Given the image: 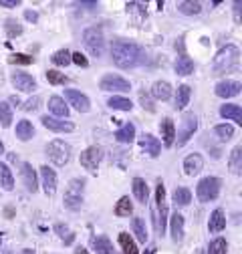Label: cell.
<instances>
[{
  "label": "cell",
  "instance_id": "obj_1",
  "mask_svg": "<svg viewBox=\"0 0 242 254\" xmlns=\"http://www.w3.org/2000/svg\"><path fill=\"white\" fill-rule=\"evenodd\" d=\"M111 59L119 69H135L145 61V53L135 43L117 39L111 43Z\"/></svg>",
  "mask_w": 242,
  "mask_h": 254
},
{
  "label": "cell",
  "instance_id": "obj_2",
  "mask_svg": "<svg viewBox=\"0 0 242 254\" xmlns=\"http://www.w3.org/2000/svg\"><path fill=\"white\" fill-rule=\"evenodd\" d=\"M238 63H240V51L236 45H226L222 47L214 61H212V71L216 75H222V73H230V71H236L238 69Z\"/></svg>",
  "mask_w": 242,
  "mask_h": 254
},
{
  "label": "cell",
  "instance_id": "obj_3",
  "mask_svg": "<svg viewBox=\"0 0 242 254\" xmlns=\"http://www.w3.org/2000/svg\"><path fill=\"white\" fill-rule=\"evenodd\" d=\"M220 186H222V182L218 180V178H212V176H208V178H202L200 182H198V186H196V196H198V200L200 202H214L218 196H220Z\"/></svg>",
  "mask_w": 242,
  "mask_h": 254
},
{
  "label": "cell",
  "instance_id": "obj_4",
  "mask_svg": "<svg viewBox=\"0 0 242 254\" xmlns=\"http://www.w3.org/2000/svg\"><path fill=\"white\" fill-rule=\"evenodd\" d=\"M47 155H49V160L59 166V168H63L69 164L71 160V145L63 139H53L49 145H47Z\"/></svg>",
  "mask_w": 242,
  "mask_h": 254
},
{
  "label": "cell",
  "instance_id": "obj_5",
  "mask_svg": "<svg viewBox=\"0 0 242 254\" xmlns=\"http://www.w3.org/2000/svg\"><path fill=\"white\" fill-rule=\"evenodd\" d=\"M83 43H85V49L89 51L91 57H103V51H105V39H103V33L99 28H87L83 33Z\"/></svg>",
  "mask_w": 242,
  "mask_h": 254
},
{
  "label": "cell",
  "instance_id": "obj_6",
  "mask_svg": "<svg viewBox=\"0 0 242 254\" xmlns=\"http://www.w3.org/2000/svg\"><path fill=\"white\" fill-rule=\"evenodd\" d=\"M198 129V117L194 113H186L184 119H182V127H180V133H178V145H186L190 141V137L196 133Z\"/></svg>",
  "mask_w": 242,
  "mask_h": 254
},
{
  "label": "cell",
  "instance_id": "obj_7",
  "mask_svg": "<svg viewBox=\"0 0 242 254\" xmlns=\"http://www.w3.org/2000/svg\"><path fill=\"white\" fill-rule=\"evenodd\" d=\"M99 87H101V91H109V93H125V91L131 89V85H129L127 79L119 77V75H111V73L101 79Z\"/></svg>",
  "mask_w": 242,
  "mask_h": 254
},
{
  "label": "cell",
  "instance_id": "obj_8",
  "mask_svg": "<svg viewBox=\"0 0 242 254\" xmlns=\"http://www.w3.org/2000/svg\"><path fill=\"white\" fill-rule=\"evenodd\" d=\"M101 157H103L101 147L91 145V147H87V149L81 153V166H83L87 172L95 174V172H97V166H99V162H101Z\"/></svg>",
  "mask_w": 242,
  "mask_h": 254
},
{
  "label": "cell",
  "instance_id": "obj_9",
  "mask_svg": "<svg viewBox=\"0 0 242 254\" xmlns=\"http://www.w3.org/2000/svg\"><path fill=\"white\" fill-rule=\"evenodd\" d=\"M65 99L69 105H73V109H77L79 113H87L91 109V103H89V97L83 95L81 91L77 89H67L65 91Z\"/></svg>",
  "mask_w": 242,
  "mask_h": 254
},
{
  "label": "cell",
  "instance_id": "obj_10",
  "mask_svg": "<svg viewBox=\"0 0 242 254\" xmlns=\"http://www.w3.org/2000/svg\"><path fill=\"white\" fill-rule=\"evenodd\" d=\"M43 125L51 131H57V133H71L75 129V123L73 121H65V119H57V117H49L45 115L43 119Z\"/></svg>",
  "mask_w": 242,
  "mask_h": 254
},
{
  "label": "cell",
  "instance_id": "obj_11",
  "mask_svg": "<svg viewBox=\"0 0 242 254\" xmlns=\"http://www.w3.org/2000/svg\"><path fill=\"white\" fill-rule=\"evenodd\" d=\"M240 89H242V85H240L238 81L226 79V81L216 83L214 93L218 95V97H222V99H230V97H236V95H240Z\"/></svg>",
  "mask_w": 242,
  "mask_h": 254
},
{
  "label": "cell",
  "instance_id": "obj_12",
  "mask_svg": "<svg viewBox=\"0 0 242 254\" xmlns=\"http://www.w3.org/2000/svg\"><path fill=\"white\" fill-rule=\"evenodd\" d=\"M41 180H43V190L47 196H55L57 192V174L55 170H51L49 166L41 168Z\"/></svg>",
  "mask_w": 242,
  "mask_h": 254
},
{
  "label": "cell",
  "instance_id": "obj_13",
  "mask_svg": "<svg viewBox=\"0 0 242 254\" xmlns=\"http://www.w3.org/2000/svg\"><path fill=\"white\" fill-rule=\"evenodd\" d=\"M10 81H12L14 89L24 91V93H30V91H35V89H37V81L30 77L28 73H14Z\"/></svg>",
  "mask_w": 242,
  "mask_h": 254
},
{
  "label": "cell",
  "instance_id": "obj_14",
  "mask_svg": "<svg viewBox=\"0 0 242 254\" xmlns=\"http://www.w3.org/2000/svg\"><path fill=\"white\" fill-rule=\"evenodd\" d=\"M20 176H22V182H24L26 190L35 194L37 190H39V182H37V172L33 170V166H30V164H22L20 166Z\"/></svg>",
  "mask_w": 242,
  "mask_h": 254
},
{
  "label": "cell",
  "instance_id": "obj_15",
  "mask_svg": "<svg viewBox=\"0 0 242 254\" xmlns=\"http://www.w3.org/2000/svg\"><path fill=\"white\" fill-rule=\"evenodd\" d=\"M49 111L57 119H67L69 117V107H67L65 99L63 97H57V95H53V97L49 99Z\"/></svg>",
  "mask_w": 242,
  "mask_h": 254
},
{
  "label": "cell",
  "instance_id": "obj_16",
  "mask_svg": "<svg viewBox=\"0 0 242 254\" xmlns=\"http://www.w3.org/2000/svg\"><path fill=\"white\" fill-rule=\"evenodd\" d=\"M139 145L145 149V153H149L151 157H158L160 155V149H162V143L158 137H154L151 133H143L139 137Z\"/></svg>",
  "mask_w": 242,
  "mask_h": 254
},
{
  "label": "cell",
  "instance_id": "obj_17",
  "mask_svg": "<svg viewBox=\"0 0 242 254\" xmlns=\"http://www.w3.org/2000/svg\"><path fill=\"white\" fill-rule=\"evenodd\" d=\"M170 230H172V240L174 242H180L184 238V216L180 212H174L172 218H170Z\"/></svg>",
  "mask_w": 242,
  "mask_h": 254
},
{
  "label": "cell",
  "instance_id": "obj_18",
  "mask_svg": "<svg viewBox=\"0 0 242 254\" xmlns=\"http://www.w3.org/2000/svg\"><path fill=\"white\" fill-rule=\"evenodd\" d=\"M226 228V218H224V212L218 208V210H214L210 214V220H208V230L212 232V234H218V232H222Z\"/></svg>",
  "mask_w": 242,
  "mask_h": 254
},
{
  "label": "cell",
  "instance_id": "obj_19",
  "mask_svg": "<svg viewBox=\"0 0 242 254\" xmlns=\"http://www.w3.org/2000/svg\"><path fill=\"white\" fill-rule=\"evenodd\" d=\"M202 168H204V160H202L200 153H192V155H188L186 160H184V172H186V176H196V174L202 172Z\"/></svg>",
  "mask_w": 242,
  "mask_h": 254
},
{
  "label": "cell",
  "instance_id": "obj_20",
  "mask_svg": "<svg viewBox=\"0 0 242 254\" xmlns=\"http://www.w3.org/2000/svg\"><path fill=\"white\" fill-rule=\"evenodd\" d=\"M174 69H176V73L180 77H188V75L194 73V61L190 57H186V55H182V57H178Z\"/></svg>",
  "mask_w": 242,
  "mask_h": 254
},
{
  "label": "cell",
  "instance_id": "obj_21",
  "mask_svg": "<svg viewBox=\"0 0 242 254\" xmlns=\"http://www.w3.org/2000/svg\"><path fill=\"white\" fill-rule=\"evenodd\" d=\"M220 115H222L224 119H232V121H236L238 125H242V109H240V105H236V103H226V105H222V107H220Z\"/></svg>",
  "mask_w": 242,
  "mask_h": 254
},
{
  "label": "cell",
  "instance_id": "obj_22",
  "mask_svg": "<svg viewBox=\"0 0 242 254\" xmlns=\"http://www.w3.org/2000/svg\"><path fill=\"white\" fill-rule=\"evenodd\" d=\"M33 135H35L33 123H30L28 119H20V121L16 123V137H18L20 141H28V139H33Z\"/></svg>",
  "mask_w": 242,
  "mask_h": 254
},
{
  "label": "cell",
  "instance_id": "obj_23",
  "mask_svg": "<svg viewBox=\"0 0 242 254\" xmlns=\"http://www.w3.org/2000/svg\"><path fill=\"white\" fill-rule=\"evenodd\" d=\"M115 139L121 141V143H131V141L135 139V125H133V123L121 125L119 129L115 131Z\"/></svg>",
  "mask_w": 242,
  "mask_h": 254
},
{
  "label": "cell",
  "instance_id": "obj_24",
  "mask_svg": "<svg viewBox=\"0 0 242 254\" xmlns=\"http://www.w3.org/2000/svg\"><path fill=\"white\" fill-rule=\"evenodd\" d=\"M151 95L160 101H168L172 97V85L168 81H158V83H154V87H151Z\"/></svg>",
  "mask_w": 242,
  "mask_h": 254
},
{
  "label": "cell",
  "instance_id": "obj_25",
  "mask_svg": "<svg viewBox=\"0 0 242 254\" xmlns=\"http://www.w3.org/2000/svg\"><path fill=\"white\" fill-rule=\"evenodd\" d=\"M160 131H162V139L166 145H172L174 139H176V127H174V121L170 117H166L162 123H160Z\"/></svg>",
  "mask_w": 242,
  "mask_h": 254
},
{
  "label": "cell",
  "instance_id": "obj_26",
  "mask_svg": "<svg viewBox=\"0 0 242 254\" xmlns=\"http://www.w3.org/2000/svg\"><path fill=\"white\" fill-rule=\"evenodd\" d=\"M190 97H192L190 85H180L176 91V109H186V105L190 103Z\"/></svg>",
  "mask_w": 242,
  "mask_h": 254
},
{
  "label": "cell",
  "instance_id": "obj_27",
  "mask_svg": "<svg viewBox=\"0 0 242 254\" xmlns=\"http://www.w3.org/2000/svg\"><path fill=\"white\" fill-rule=\"evenodd\" d=\"M228 168L232 174H240L242 172V145H236L232 151H230V157H228Z\"/></svg>",
  "mask_w": 242,
  "mask_h": 254
},
{
  "label": "cell",
  "instance_id": "obj_28",
  "mask_svg": "<svg viewBox=\"0 0 242 254\" xmlns=\"http://www.w3.org/2000/svg\"><path fill=\"white\" fill-rule=\"evenodd\" d=\"M133 196H135L141 204L147 202V198H149V188H147L145 180H141V178H135V180H133Z\"/></svg>",
  "mask_w": 242,
  "mask_h": 254
},
{
  "label": "cell",
  "instance_id": "obj_29",
  "mask_svg": "<svg viewBox=\"0 0 242 254\" xmlns=\"http://www.w3.org/2000/svg\"><path fill=\"white\" fill-rule=\"evenodd\" d=\"M0 186H2V190H6V192H10L14 188V176L6 164H0Z\"/></svg>",
  "mask_w": 242,
  "mask_h": 254
},
{
  "label": "cell",
  "instance_id": "obj_30",
  "mask_svg": "<svg viewBox=\"0 0 242 254\" xmlns=\"http://www.w3.org/2000/svg\"><path fill=\"white\" fill-rule=\"evenodd\" d=\"M131 230H133V234H135V238H137L139 242H145V240H147V228H145L143 218L135 216V218L131 220Z\"/></svg>",
  "mask_w": 242,
  "mask_h": 254
},
{
  "label": "cell",
  "instance_id": "obj_31",
  "mask_svg": "<svg viewBox=\"0 0 242 254\" xmlns=\"http://www.w3.org/2000/svg\"><path fill=\"white\" fill-rule=\"evenodd\" d=\"M107 105H109L111 109H119V111H131V107H133V103H131L129 99L119 97V95H113V97L107 101Z\"/></svg>",
  "mask_w": 242,
  "mask_h": 254
},
{
  "label": "cell",
  "instance_id": "obj_32",
  "mask_svg": "<svg viewBox=\"0 0 242 254\" xmlns=\"http://www.w3.org/2000/svg\"><path fill=\"white\" fill-rule=\"evenodd\" d=\"M178 10L182 14L192 16V14H200L202 12V4L200 2H194V0H186V2H180L178 4Z\"/></svg>",
  "mask_w": 242,
  "mask_h": 254
},
{
  "label": "cell",
  "instance_id": "obj_33",
  "mask_svg": "<svg viewBox=\"0 0 242 254\" xmlns=\"http://www.w3.org/2000/svg\"><path fill=\"white\" fill-rule=\"evenodd\" d=\"M174 202L176 206H188L192 202V192L188 188H178L174 192Z\"/></svg>",
  "mask_w": 242,
  "mask_h": 254
},
{
  "label": "cell",
  "instance_id": "obj_34",
  "mask_svg": "<svg viewBox=\"0 0 242 254\" xmlns=\"http://www.w3.org/2000/svg\"><path fill=\"white\" fill-rule=\"evenodd\" d=\"M119 244H121V248H123V254H137L139 252L137 246H135V242L131 240V236L127 232H121L119 234Z\"/></svg>",
  "mask_w": 242,
  "mask_h": 254
},
{
  "label": "cell",
  "instance_id": "obj_35",
  "mask_svg": "<svg viewBox=\"0 0 242 254\" xmlns=\"http://www.w3.org/2000/svg\"><path fill=\"white\" fill-rule=\"evenodd\" d=\"M93 246H95L97 254H115V252H113V244L109 242V238H107V236L93 238Z\"/></svg>",
  "mask_w": 242,
  "mask_h": 254
},
{
  "label": "cell",
  "instance_id": "obj_36",
  "mask_svg": "<svg viewBox=\"0 0 242 254\" xmlns=\"http://www.w3.org/2000/svg\"><path fill=\"white\" fill-rule=\"evenodd\" d=\"M214 133L220 137V141H230L234 137V127L228 123H220L214 127Z\"/></svg>",
  "mask_w": 242,
  "mask_h": 254
},
{
  "label": "cell",
  "instance_id": "obj_37",
  "mask_svg": "<svg viewBox=\"0 0 242 254\" xmlns=\"http://www.w3.org/2000/svg\"><path fill=\"white\" fill-rule=\"evenodd\" d=\"M115 216H129L133 212V206H131V200L127 196H123L117 204H115Z\"/></svg>",
  "mask_w": 242,
  "mask_h": 254
},
{
  "label": "cell",
  "instance_id": "obj_38",
  "mask_svg": "<svg viewBox=\"0 0 242 254\" xmlns=\"http://www.w3.org/2000/svg\"><path fill=\"white\" fill-rule=\"evenodd\" d=\"M51 61L55 63L57 67H67L69 63H71V53H69L67 49H60V51H57V53L51 57Z\"/></svg>",
  "mask_w": 242,
  "mask_h": 254
},
{
  "label": "cell",
  "instance_id": "obj_39",
  "mask_svg": "<svg viewBox=\"0 0 242 254\" xmlns=\"http://www.w3.org/2000/svg\"><path fill=\"white\" fill-rule=\"evenodd\" d=\"M228 250V244L224 238H214L208 246V254H226Z\"/></svg>",
  "mask_w": 242,
  "mask_h": 254
},
{
  "label": "cell",
  "instance_id": "obj_40",
  "mask_svg": "<svg viewBox=\"0 0 242 254\" xmlns=\"http://www.w3.org/2000/svg\"><path fill=\"white\" fill-rule=\"evenodd\" d=\"M63 202H65V208H69V210H79L81 204H83V198H81V194H71V192H67L65 198H63Z\"/></svg>",
  "mask_w": 242,
  "mask_h": 254
},
{
  "label": "cell",
  "instance_id": "obj_41",
  "mask_svg": "<svg viewBox=\"0 0 242 254\" xmlns=\"http://www.w3.org/2000/svg\"><path fill=\"white\" fill-rule=\"evenodd\" d=\"M0 123L2 127H8L12 123V109L8 103H0Z\"/></svg>",
  "mask_w": 242,
  "mask_h": 254
},
{
  "label": "cell",
  "instance_id": "obj_42",
  "mask_svg": "<svg viewBox=\"0 0 242 254\" xmlns=\"http://www.w3.org/2000/svg\"><path fill=\"white\" fill-rule=\"evenodd\" d=\"M47 81H49L51 85H63V83L67 81V77H65L63 73L55 71V69H49V71H47Z\"/></svg>",
  "mask_w": 242,
  "mask_h": 254
},
{
  "label": "cell",
  "instance_id": "obj_43",
  "mask_svg": "<svg viewBox=\"0 0 242 254\" xmlns=\"http://www.w3.org/2000/svg\"><path fill=\"white\" fill-rule=\"evenodd\" d=\"M4 28H6V33H8V37H10V39H14V37H18V35L22 33V26H20L16 20H12V18H8V20H6Z\"/></svg>",
  "mask_w": 242,
  "mask_h": 254
},
{
  "label": "cell",
  "instance_id": "obj_44",
  "mask_svg": "<svg viewBox=\"0 0 242 254\" xmlns=\"http://www.w3.org/2000/svg\"><path fill=\"white\" fill-rule=\"evenodd\" d=\"M33 61L35 57H28V55H12L8 59V63H12V65H30Z\"/></svg>",
  "mask_w": 242,
  "mask_h": 254
},
{
  "label": "cell",
  "instance_id": "obj_45",
  "mask_svg": "<svg viewBox=\"0 0 242 254\" xmlns=\"http://www.w3.org/2000/svg\"><path fill=\"white\" fill-rule=\"evenodd\" d=\"M139 103H141V107L147 109V111H154V109H156V107H154V101H151V97H149L145 91L139 93Z\"/></svg>",
  "mask_w": 242,
  "mask_h": 254
},
{
  "label": "cell",
  "instance_id": "obj_46",
  "mask_svg": "<svg viewBox=\"0 0 242 254\" xmlns=\"http://www.w3.org/2000/svg\"><path fill=\"white\" fill-rule=\"evenodd\" d=\"M39 107H41V97H37V95H35V97H30V99L22 105V109L28 111V113H30V111H37Z\"/></svg>",
  "mask_w": 242,
  "mask_h": 254
},
{
  "label": "cell",
  "instance_id": "obj_47",
  "mask_svg": "<svg viewBox=\"0 0 242 254\" xmlns=\"http://www.w3.org/2000/svg\"><path fill=\"white\" fill-rule=\"evenodd\" d=\"M83 186H85V180H71L67 192H71V194H81V192H83Z\"/></svg>",
  "mask_w": 242,
  "mask_h": 254
},
{
  "label": "cell",
  "instance_id": "obj_48",
  "mask_svg": "<svg viewBox=\"0 0 242 254\" xmlns=\"http://www.w3.org/2000/svg\"><path fill=\"white\" fill-rule=\"evenodd\" d=\"M55 230L59 232V236H60V238H65V236H67V240H65L67 244H71V242H73V234L69 232V228H67V226H63V224H57V226H55Z\"/></svg>",
  "mask_w": 242,
  "mask_h": 254
},
{
  "label": "cell",
  "instance_id": "obj_49",
  "mask_svg": "<svg viewBox=\"0 0 242 254\" xmlns=\"http://www.w3.org/2000/svg\"><path fill=\"white\" fill-rule=\"evenodd\" d=\"M71 63H75L79 67H87V59L81 53H71Z\"/></svg>",
  "mask_w": 242,
  "mask_h": 254
},
{
  "label": "cell",
  "instance_id": "obj_50",
  "mask_svg": "<svg viewBox=\"0 0 242 254\" xmlns=\"http://www.w3.org/2000/svg\"><path fill=\"white\" fill-rule=\"evenodd\" d=\"M20 2L18 0H0V6H4V8H16Z\"/></svg>",
  "mask_w": 242,
  "mask_h": 254
},
{
  "label": "cell",
  "instance_id": "obj_51",
  "mask_svg": "<svg viewBox=\"0 0 242 254\" xmlns=\"http://www.w3.org/2000/svg\"><path fill=\"white\" fill-rule=\"evenodd\" d=\"M24 18L30 20V22H37V20H39V14H37L35 10H26V12H24Z\"/></svg>",
  "mask_w": 242,
  "mask_h": 254
},
{
  "label": "cell",
  "instance_id": "obj_52",
  "mask_svg": "<svg viewBox=\"0 0 242 254\" xmlns=\"http://www.w3.org/2000/svg\"><path fill=\"white\" fill-rule=\"evenodd\" d=\"M8 103H12V105H20V99L16 97V95H12V97L8 99Z\"/></svg>",
  "mask_w": 242,
  "mask_h": 254
},
{
  "label": "cell",
  "instance_id": "obj_53",
  "mask_svg": "<svg viewBox=\"0 0 242 254\" xmlns=\"http://www.w3.org/2000/svg\"><path fill=\"white\" fill-rule=\"evenodd\" d=\"M156 250H158L156 246H149V248H147V250H145L143 254H156Z\"/></svg>",
  "mask_w": 242,
  "mask_h": 254
},
{
  "label": "cell",
  "instance_id": "obj_54",
  "mask_svg": "<svg viewBox=\"0 0 242 254\" xmlns=\"http://www.w3.org/2000/svg\"><path fill=\"white\" fill-rule=\"evenodd\" d=\"M176 49H180V51H184V43H182V39L176 43Z\"/></svg>",
  "mask_w": 242,
  "mask_h": 254
},
{
  "label": "cell",
  "instance_id": "obj_55",
  "mask_svg": "<svg viewBox=\"0 0 242 254\" xmlns=\"http://www.w3.org/2000/svg\"><path fill=\"white\" fill-rule=\"evenodd\" d=\"M75 254H89V252H87V250H85V248H81V246H79V248H77V250H75Z\"/></svg>",
  "mask_w": 242,
  "mask_h": 254
},
{
  "label": "cell",
  "instance_id": "obj_56",
  "mask_svg": "<svg viewBox=\"0 0 242 254\" xmlns=\"http://www.w3.org/2000/svg\"><path fill=\"white\" fill-rule=\"evenodd\" d=\"M20 254H35V250H30V248H24Z\"/></svg>",
  "mask_w": 242,
  "mask_h": 254
},
{
  "label": "cell",
  "instance_id": "obj_57",
  "mask_svg": "<svg viewBox=\"0 0 242 254\" xmlns=\"http://www.w3.org/2000/svg\"><path fill=\"white\" fill-rule=\"evenodd\" d=\"M4 83V75H2V69H0V85Z\"/></svg>",
  "mask_w": 242,
  "mask_h": 254
},
{
  "label": "cell",
  "instance_id": "obj_58",
  "mask_svg": "<svg viewBox=\"0 0 242 254\" xmlns=\"http://www.w3.org/2000/svg\"><path fill=\"white\" fill-rule=\"evenodd\" d=\"M4 151V145H2V141H0V153H2Z\"/></svg>",
  "mask_w": 242,
  "mask_h": 254
}]
</instances>
